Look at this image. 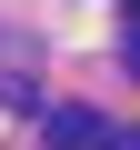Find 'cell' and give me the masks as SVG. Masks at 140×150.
Masks as SVG:
<instances>
[{"instance_id":"cell-1","label":"cell","mask_w":140,"mask_h":150,"mask_svg":"<svg viewBox=\"0 0 140 150\" xmlns=\"http://www.w3.org/2000/svg\"><path fill=\"white\" fill-rule=\"evenodd\" d=\"M40 130H50L60 150H110V120H100V110H80V100H60V110H50Z\"/></svg>"},{"instance_id":"cell-2","label":"cell","mask_w":140,"mask_h":150,"mask_svg":"<svg viewBox=\"0 0 140 150\" xmlns=\"http://www.w3.org/2000/svg\"><path fill=\"white\" fill-rule=\"evenodd\" d=\"M120 70H130V80H140V20L120 30Z\"/></svg>"},{"instance_id":"cell-3","label":"cell","mask_w":140,"mask_h":150,"mask_svg":"<svg viewBox=\"0 0 140 150\" xmlns=\"http://www.w3.org/2000/svg\"><path fill=\"white\" fill-rule=\"evenodd\" d=\"M120 10H130V20H140V0H120Z\"/></svg>"}]
</instances>
